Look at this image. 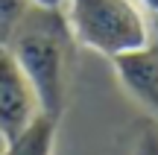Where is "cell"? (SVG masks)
I'll return each mask as SVG.
<instances>
[{
	"label": "cell",
	"mask_w": 158,
	"mask_h": 155,
	"mask_svg": "<svg viewBox=\"0 0 158 155\" xmlns=\"http://www.w3.org/2000/svg\"><path fill=\"white\" fill-rule=\"evenodd\" d=\"M56 135H59V120L50 114H41L15 141L3 144L0 155H56Z\"/></svg>",
	"instance_id": "5"
},
{
	"label": "cell",
	"mask_w": 158,
	"mask_h": 155,
	"mask_svg": "<svg viewBox=\"0 0 158 155\" xmlns=\"http://www.w3.org/2000/svg\"><path fill=\"white\" fill-rule=\"evenodd\" d=\"M70 29L62 9H29L9 35V53L38 94L41 111L62 117L70 82Z\"/></svg>",
	"instance_id": "1"
},
{
	"label": "cell",
	"mask_w": 158,
	"mask_h": 155,
	"mask_svg": "<svg viewBox=\"0 0 158 155\" xmlns=\"http://www.w3.org/2000/svg\"><path fill=\"white\" fill-rule=\"evenodd\" d=\"M70 38L106 59L149 44V23L135 0H64Z\"/></svg>",
	"instance_id": "2"
},
{
	"label": "cell",
	"mask_w": 158,
	"mask_h": 155,
	"mask_svg": "<svg viewBox=\"0 0 158 155\" xmlns=\"http://www.w3.org/2000/svg\"><path fill=\"white\" fill-rule=\"evenodd\" d=\"M29 9V0H0V35H12Z\"/></svg>",
	"instance_id": "6"
},
{
	"label": "cell",
	"mask_w": 158,
	"mask_h": 155,
	"mask_svg": "<svg viewBox=\"0 0 158 155\" xmlns=\"http://www.w3.org/2000/svg\"><path fill=\"white\" fill-rule=\"evenodd\" d=\"M111 64L120 88L158 120V47L147 44L141 50L123 53L111 59Z\"/></svg>",
	"instance_id": "4"
},
{
	"label": "cell",
	"mask_w": 158,
	"mask_h": 155,
	"mask_svg": "<svg viewBox=\"0 0 158 155\" xmlns=\"http://www.w3.org/2000/svg\"><path fill=\"white\" fill-rule=\"evenodd\" d=\"M132 155H158V120H143L135 135Z\"/></svg>",
	"instance_id": "7"
},
{
	"label": "cell",
	"mask_w": 158,
	"mask_h": 155,
	"mask_svg": "<svg viewBox=\"0 0 158 155\" xmlns=\"http://www.w3.org/2000/svg\"><path fill=\"white\" fill-rule=\"evenodd\" d=\"M138 6H141L143 12H149V15H155L158 18V0H135Z\"/></svg>",
	"instance_id": "9"
},
{
	"label": "cell",
	"mask_w": 158,
	"mask_h": 155,
	"mask_svg": "<svg viewBox=\"0 0 158 155\" xmlns=\"http://www.w3.org/2000/svg\"><path fill=\"white\" fill-rule=\"evenodd\" d=\"M29 6H35V9H62L64 0H29Z\"/></svg>",
	"instance_id": "8"
},
{
	"label": "cell",
	"mask_w": 158,
	"mask_h": 155,
	"mask_svg": "<svg viewBox=\"0 0 158 155\" xmlns=\"http://www.w3.org/2000/svg\"><path fill=\"white\" fill-rule=\"evenodd\" d=\"M44 114L38 94L9 50H0V144L15 141Z\"/></svg>",
	"instance_id": "3"
}]
</instances>
